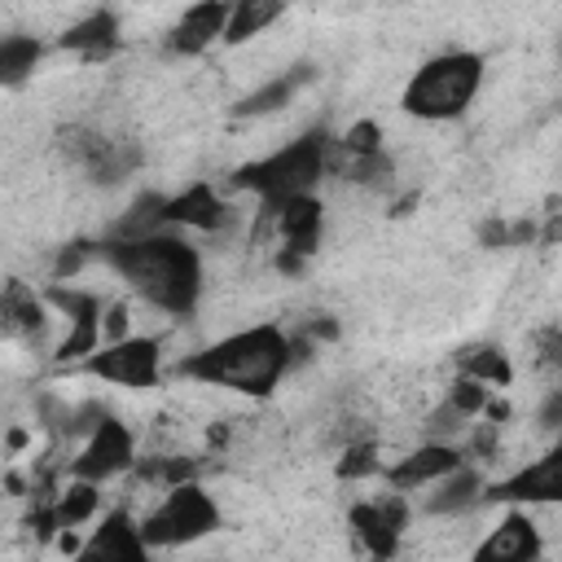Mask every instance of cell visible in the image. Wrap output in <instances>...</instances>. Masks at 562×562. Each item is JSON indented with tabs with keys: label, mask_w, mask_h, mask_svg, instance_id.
Here are the masks:
<instances>
[{
	"label": "cell",
	"mask_w": 562,
	"mask_h": 562,
	"mask_svg": "<svg viewBox=\"0 0 562 562\" xmlns=\"http://www.w3.org/2000/svg\"><path fill=\"white\" fill-rule=\"evenodd\" d=\"M461 417H483L487 413V404H492V386H483V382H474V378H461L457 373V382L448 386V395H443Z\"/></svg>",
	"instance_id": "cell-26"
},
{
	"label": "cell",
	"mask_w": 562,
	"mask_h": 562,
	"mask_svg": "<svg viewBox=\"0 0 562 562\" xmlns=\"http://www.w3.org/2000/svg\"><path fill=\"white\" fill-rule=\"evenodd\" d=\"M44 53H48V44L35 40V35H0V83L22 88L35 75Z\"/></svg>",
	"instance_id": "cell-21"
},
{
	"label": "cell",
	"mask_w": 562,
	"mask_h": 562,
	"mask_svg": "<svg viewBox=\"0 0 562 562\" xmlns=\"http://www.w3.org/2000/svg\"><path fill=\"white\" fill-rule=\"evenodd\" d=\"M233 4L224 0H198L189 4L162 35V53L167 57H202L211 44H224V26H228Z\"/></svg>",
	"instance_id": "cell-14"
},
{
	"label": "cell",
	"mask_w": 562,
	"mask_h": 562,
	"mask_svg": "<svg viewBox=\"0 0 562 562\" xmlns=\"http://www.w3.org/2000/svg\"><path fill=\"white\" fill-rule=\"evenodd\" d=\"M483 75H487V61L474 48L435 53V57H426L408 75V83L400 92V110L413 114V119H422V123L461 119L474 105V97L483 88Z\"/></svg>",
	"instance_id": "cell-4"
},
{
	"label": "cell",
	"mask_w": 562,
	"mask_h": 562,
	"mask_svg": "<svg viewBox=\"0 0 562 562\" xmlns=\"http://www.w3.org/2000/svg\"><path fill=\"white\" fill-rule=\"evenodd\" d=\"M0 329L4 338L13 342H26V347H40L44 334H48V299L35 294L26 281H9L4 294H0Z\"/></svg>",
	"instance_id": "cell-17"
},
{
	"label": "cell",
	"mask_w": 562,
	"mask_h": 562,
	"mask_svg": "<svg viewBox=\"0 0 562 562\" xmlns=\"http://www.w3.org/2000/svg\"><path fill=\"white\" fill-rule=\"evenodd\" d=\"M101 334H105V342H123V338H132V329H127V303H105Z\"/></svg>",
	"instance_id": "cell-31"
},
{
	"label": "cell",
	"mask_w": 562,
	"mask_h": 562,
	"mask_svg": "<svg viewBox=\"0 0 562 562\" xmlns=\"http://www.w3.org/2000/svg\"><path fill=\"white\" fill-rule=\"evenodd\" d=\"M540 558H544V536L527 509H505L501 522L470 553V562H540Z\"/></svg>",
	"instance_id": "cell-15"
},
{
	"label": "cell",
	"mask_w": 562,
	"mask_h": 562,
	"mask_svg": "<svg viewBox=\"0 0 562 562\" xmlns=\"http://www.w3.org/2000/svg\"><path fill=\"white\" fill-rule=\"evenodd\" d=\"M79 373L105 382V386H123V391H149L162 382V338L154 334H132L123 342H105L97 356H88L79 364Z\"/></svg>",
	"instance_id": "cell-7"
},
{
	"label": "cell",
	"mask_w": 562,
	"mask_h": 562,
	"mask_svg": "<svg viewBox=\"0 0 562 562\" xmlns=\"http://www.w3.org/2000/svg\"><path fill=\"white\" fill-rule=\"evenodd\" d=\"M119 44H123V22H119L114 9H92V13H83L79 22H70V26L53 40V48L75 53V57H83V61H105V57L119 53Z\"/></svg>",
	"instance_id": "cell-16"
},
{
	"label": "cell",
	"mask_w": 562,
	"mask_h": 562,
	"mask_svg": "<svg viewBox=\"0 0 562 562\" xmlns=\"http://www.w3.org/2000/svg\"><path fill=\"white\" fill-rule=\"evenodd\" d=\"M149 544L140 536V518H132L123 505L105 509L97 518V527L83 536L79 553H70L66 562H149Z\"/></svg>",
	"instance_id": "cell-11"
},
{
	"label": "cell",
	"mask_w": 562,
	"mask_h": 562,
	"mask_svg": "<svg viewBox=\"0 0 562 562\" xmlns=\"http://www.w3.org/2000/svg\"><path fill=\"white\" fill-rule=\"evenodd\" d=\"M154 233H167V193H140L119 220H114V228H110V237H123V241H132V237H154Z\"/></svg>",
	"instance_id": "cell-22"
},
{
	"label": "cell",
	"mask_w": 562,
	"mask_h": 562,
	"mask_svg": "<svg viewBox=\"0 0 562 562\" xmlns=\"http://www.w3.org/2000/svg\"><path fill=\"white\" fill-rule=\"evenodd\" d=\"M342 171H347V180L360 184V189H386L391 176H395V158L382 149V154H373V158H347Z\"/></svg>",
	"instance_id": "cell-25"
},
{
	"label": "cell",
	"mask_w": 562,
	"mask_h": 562,
	"mask_svg": "<svg viewBox=\"0 0 562 562\" xmlns=\"http://www.w3.org/2000/svg\"><path fill=\"white\" fill-rule=\"evenodd\" d=\"M465 465V448H457V443H417V448H408L400 461H391L386 470H382V479H386V487L391 492H422V487H435L439 479H448V474H457Z\"/></svg>",
	"instance_id": "cell-12"
},
{
	"label": "cell",
	"mask_w": 562,
	"mask_h": 562,
	"mask_svg": "<svg viewBox=\"0 0 562 562\" xmlns=\"http://www.w3.org/2000/svg\"><path fill=\"white\" fill-rule=\"evenodd\" d=\"M281 13H285V4H281V0H241V4H233L228 26H224V44H228V48H237V44L255 40V35H259V31H268Z\"/></svg>",
	"instance_id": "cell-23"
},
{
	"label": "cell",
	"mask_w": 562,
	"mask_h": 562,
	"mask_svg": "<svg viewBox=\"0 0 562 562\" xmlns=\"http://www.w3.org/2000/svg\"><path fill=\"white\" fill-rule=\"evenodd\" d=\"M338 149H342V158H373V154H382V127L373 119H356L342 132Z\"/></svg>",
	"instance_id": "cell-28"
},
{
	"label": "cell",
	"mask_w": 562,
	"mask_h": 562,
	"mask_svg": "<svg viewBox=\"0 0 562 562\" xmlns=\"http://www.w3.org/2000/svg\"><path fill=\"white\" fill-rule=\"evenodd\" d=\"M465 457H479V461H492V457H496V422H479V426H474Z\"/></svg>",
	"instance_id": "cell-32"
},
{
	"label": "cell",
	"mask_w": 562,
	"mask_h": 562,
	"mask_svg": "<svg viewBox=\"0 0 562 562\" xmlns=\"http://www.w3.org/2000/svg\"><path fill=\"white\" fill-rule=\"evenodd\" d=\"M465 430H470V417H461V413H457L448 400H443V404H439V408H435V413L422 422L426 443H457Z\"/></svg>",
	"instance_id": "cell-27"
},
{
	"label": "cell",
	"mask_w": 562,
	"mask_h": 562,
	"mask_svg": "<svg viewBox=\"0 0 562 562\" xmlns=\"http://www.w3.org/2000/svg\"><path fill=\"white\" fill-rule=\"evenodd\" d=\"M531 351L540 369H562V325H540L531 334Z\"/></svg>",
	"instance_id": "cell-29"
},
{
	"label": "cell",
	"mask_w": 562,
	"mask_h": 562,
	"mask_svg": "<svg viewBox=\"0 0 562 562\" xmlns=\"http://www.w3.org/2000/svg\"><path fill=\"white\" fill-rule=\"evenodd\" d=\"M483 492H487V479H483V470H474V465L465 461L457 474L439 479V483L426 492L422 509H426L430 518H457V514H470L474 505H483Z\"/></svg>",
	"instance_id": "cell-18"
},
{
	"label": "cell",
	"mask_w": 562,
	"mask_h": 562,
	"mask_svg": "<svg viewBox=\"0 0 562 562\" xmlns=\"http://www.w3.org/2000/svg\"><path fill=\"white\" fill-rule=\"evenodd\" d=\"M483 505L505 509H531V505H562V439L544 448L536 461L518 465L505 479H492L483 492Z\"/></svg>",
	"instance_id": "cell-9"
},
{
	"label": "cell",
	"mask_w": 562,
	"mask_h": 562,
	"mask_svg": "<svg viewBox=\"0 0 562 562\" xmlns=\"http://www.w3.org/2000/svg\"><path fill=\"white\" fill-rule=\"evenodd\" d=\"M312 79H316V66H312V61H299V66H290V70H281V75H272L268 83H259L255 92H246V97L233 105V114H237V119L272 114V110H281V105H290V101H294V92H299V88H307Z\"/></svg>",
	"instance_id": "cell-19"
},
{
	"label": "cell",
	"mask_w": 562,
	"mask_h": 562,
	"mask_svg": "<svg viewBox=\"0 0 562 562\" xmlns=\"http://www.w3.org/2000/svg\"><path fill=\"white\" fill-rule=\"evenodd\" d=\"M408 501L404 492H386V496H373V501H356L347 509V522H351V536L360 540V549L373 558V562H395L400 553V540L408 531Z\"/></svg>",
	"instance_id": "cell-10"
},
{
	"label": "cell",
	"mask_w": 562,
	"mask_h": 562,
	"mask_svg": "<svg viewBox=\"0 0 562 562\" xmlns=\"http://www.w3.org/2000/svg\"><path fill=\"white\" fill-rule=\"evenodd\" d=\"M97 263H105L140 303L154 312L184 321L202 303V255L189 237L176 228L154 233V237H101L97 241Z\"/></svg>",
	"instance_id": "cell-1"
},
{
	"label": "cell",
	"mask_w": 562,
	"mask_h": 562,
	"mask_svg": "<svg viewBox=\"0 0 562 562\" xmlns=\"http://www.w3.org/2000/svg\"><path fill=\"white\" fill-rule=\"evenodd\" d=\"M386 470V461H382V448H378V439H351L342 452H338V461H334V474L342 479V483H360V479H373V474H382Z\"/></svg>",
	"instance_id": "cell-24"
},
{
	"label": "cell",
	"mask_w": 562,
	"mask_h": 562,
	"mask_svg": "<svg viewBox=\"0 0 562 562\" xmlns=\"http://www.w3.org/2000/svg\"><path fill=\"white\" fill-rule=\"evenodd\" d=\"M136 430L123 422V417H105L79 448L75 457L66 461V474L70 479H83V483H110V479H123L127 470H136Z\"/></svg>",
	"instance_id": "cell-8"
},
{
	"label": "cell",
	"mask_w": 562,
	"mask_h": 562,
	"mask_svg": "<svg viewBox=\"0 0 562 562\" xmlns=\"http://www.w3.org/2000/svg\"><path fill=\"white\" fill-rule=\"evenodd\" d=\"M224 514H220V501L198 483H176L158 496V505L140 518V536L149 549H184L211 531H220Z\"/></svg>",
	"instance_id": "cell-6"
},
{
	"label": "cell",
	"mask_w": 562,
	"mask_h": 562,
	"mask_svg": "<svg viewBox=\"0 0 562 562\" xmlns=\"http://www.w3.org/2000/svg\"><path fill=\"white\" fill-rule=\"evenodd\" d=\"M457 373L461 378H474V382H483L492 391H501V386L514 382V364H509V356L496 342H470V347H461L457 351Z\"/></svg>",
	"instance_id": "cell-20"
},
{
	"label": "cell",
	"mask_w": 562,
	"mask_h": 562,
	"mask_svg": "<svg viewBox=\"0 0 562 562\" xmlns=\"http://www.w3.org/2000/svg\"><path fill=\"white\" fill-rule=\"evenodd\" d=\"M540 241H544V246H558V241H562V211L549 215V224L540 228Z\"/></svg>",
	"instance_id": "cell-33"
},
{
	"label": "cell",
	"mask_w": 562,
	"mask_h": 562,
	"mask_svg": "<svg viewBox=\"0 0 562 562\" xmlns=\"http://www.w3.org/2000/svg\"><path fill=\"white\" fill-rule=\"evenodd\" d=\"M334 136L325 127H307L303 136L285 140L281 149L241 162L228 176V189H246L259 202H281V198H307L321 189L325 171H329V154H334Z\"/></svg>",
	"instance_id": "cell-3"
},
{
	"label": "cell",
	"mask_w": 562,
	"mask_h": 562,
	"mask_svg": "<svg viewBox=\"0 0 562 562\" xmlns=\"http://www.w3.org/2000/svg\"><path fill=\"white\" fill-rule=\"evenodd\" d=\"M536 426L549 435H562V386L544 391V400L536 404Z\"/></svg>",
	"instance_id": "cell-30"
},
{
	"label": "cell",
	"mask_w": 562,
	"mask_h": 562,
	"mask_svg": "<svg viewBox=\"0 0 562 562\" xmlns=\"http://www.w3.org/2000/svg\"><path fill=\"white\" fill-rule=\"evenodd\" d=\"M558 53H562V44H558Z\"/></svg>",
	"instance_id": "cell-35"
},
{
	"label": "cell",
	"mask_w": 562,
	"mask_h": 562,
	"mask_svg": "<svg viewBox=\"0 0 562 562\" xmlns=\"http://www.w3.org/2000/svg\"><path fill=\"white\" fill-rule=\"evenodd\" d=\"M321 237H325V206H321L316 193L281 198V202H259L255 241H272L277 246L272 263L281 272H303V263L316 255Z\"/></svg>",
	"instance_id": "cell-5"
},
{
	"label": "cell",
	"mask_w": 562,
	"mask_h": 562,
	"mask_svg": "<svg viewBox=\"0 0 562 562\" xmlns=\"http://www.w3.org/2000/svg\"><path fill=\"white\" fill-rule=\"evenodd\" d=\"M290 369H294V338L272 321L233 329L176 360V378H189L198 386L237 391L250 400L272 395Z\"/></svg>",
	"instance_id": "cell-2"
},
{
	"label": "cell",
	"mask_w": 562,
	"mask_h": 562,
	"mask_svg": "<svg viewBox=\"0 0 562 562\" xmlns=\"http://www.w3.org/2000/svg\"><path fill=\"white\" fill-rule=\"evenodd\" d=\"M26 443H31V435L22 426H9V452H22Z\"/></svg>",
	"instance_id": "cell-34"
},
{
	"label": "cell",
	"mask_w": 562,
	"mask_h": 562,
	"mask_svg": "<svg viewBox=\"0 0 562 562\" xmlns=\"http://www.w3.org/2000/svg\"><path fill=\"white\" fill-rule=\"evenodd\" d=\"M237 224V206L211 184L193 180L180 193L167 198V228H189V233H224Z\"/></svg>",
	"instance_id": "cell-13"
}]
</instances>
